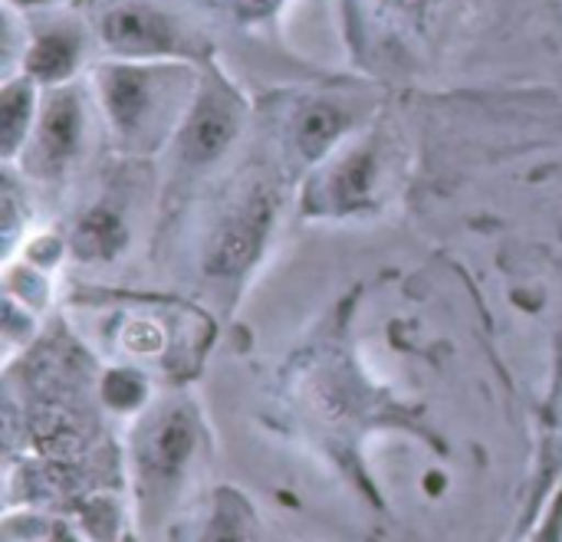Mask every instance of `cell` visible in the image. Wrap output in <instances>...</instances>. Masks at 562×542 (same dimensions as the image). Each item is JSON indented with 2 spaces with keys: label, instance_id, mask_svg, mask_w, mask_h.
<instances>
[{
  "label": "cell",
  "instance_id": "obj_1",
  "mask_svg": "<svg viewBox=\"0 0 562 542\" xmlns=\"http://www.w3.org/2000/svg\"><path fill=\"white\" fill-rule=\"evenodd\" d=\"M270 217H273V197L270 194H254L247 197L211 237V250H207V270L214 276H237L244 273L270 230Z\"/></svg>",
  "mask_w": 562,
  "mask_h": 542
},
{
  "label": "cell",
  "instance_id": "obj_2",
  "mask_svg": "<svg viewBox=\"0 0 562 542\" xmlns=\"http://www.w3.org/2000/svg\"><path fill=\"white\" fill-rule=\"evenodd\" d=\"M102 39L122 56H165L178 49V26L151 7L122 3L102 16Z\"/></svg>",
  "mask_w": 562,
  "mask_h": 542
},
{
  "label": "cell",
  "instance_id": "obj_3",
  "mask_svg": "<svg viewBox=\"0 0 562 542\" xmlns=\"http://www.w3.org/2000/svg\"><path fill=\"white\" fill-rule=\"evenodd\" d=\"M237 135V112L234 102L221 92H204V99L194 105L184 135H181V155L191 165H207L224 155V148Z\"/></svg>",
  "mask_w": 562,
  "mask_h": 542
},
{
  "label": "cell",
  "instance_id": "obj_4",
  "mask_svg": "<svg viewBox=\"0 0 562 542\" xmlns=\"http://www.w3.org/2000/svg\"><path fill=\"white\" fill-rule=\"evenodd\" d=\"M194 448V425L184 411H168L145 441V464L155 477H175Z\"/></svg>",
  "mask_w": 562,
  "mask_h": 542
},
{
  "label": "cell",
  "instance_id": "obj_5",
  "mask_svg": "<svg viewBox=\"0 0 562 542\" xmlns=\"http://www.w3.org/2000/svg\"><path fill=\"white\" fill-rule=\"evenodd\" d=\"M79 128H82L79 102L72 95H56L40 122V158L49 171L69 161V155L79 145Z\"/></svg>",
  "mask_w": 562,
  "mask_h": 542
},
{
  "label": "cell",
  "instance_id": "obj_6",
  "mask_svg": "<svg viewBox=\"0 0 562 542\" xmlns=\"http://www.w3.org/2000/svg\"><path fill=\"white\" fill-rule=\"evenodd\" d=\"M102 99H105V109H109L112 122L122 132H132L148 112L151 89H148V79L138 69L115 66V69L102 72Z\"/></svg>",
  "mask_w": 562,
  "mask_h": 542
},
{
  "label": "cell",
  "instance_id": "obj_7",
  "mask_svg": "<svg viewBox=\"0 0 562 542\" xmlns=\"http://www.w3.org/2000/svg\"><path fill=\"white\" fill-rule=\"evenodd\" d=\"M79 63V39L72 33H46L26 53V69L40 82L66 79Z\"/></svg>",
  "mask_w": 562,
  "mask_h": 542
},
{
  "label": "cell",
  "instance_id": "obj_8",
  "mask_svg": "<svg viewBox=\"0 0 562 542\" xmlns=\"http://www.w3.org/2000/svg\"><path fill=\"white\" fill-rule=\"evenodd\" d=\"M346 128V112L333 102L306 105L296 118V145L306 158L323 155Z\"/></svg>",
  "mask_w": 562,
  "mask_h": 542
},
{
  "label": "cell",
  "instance_id": "obj_9",
  "mask_svg": "<svg viewBox=\"0 0 562 542\" xmlns=\"http://www.w3.org/2000/svg\"><path fill=\"white\" fill-rule=\"evenodd\" d=\"M122 244H125V230L119 217L109 211H92L76 227V250L86 260H109Z\"/></svg>",
  "mask_w": 562,
  "mask_h": 542
},
{
  "label": "cell",
  "instance_id": "obj_10",
  "mask_svg": "<svg viewBox=\"0 0 562 542\" xmlns=\"http://www.w3.org/2000/svg\"><path fill=\"white\" fill-rule=\"evenodd\" d=\"M30 115H33L30 86L26 82H10L3 89V95H0V148H3V155H10L23 142Z\"/></svg>",
  "mask_w": 562,
  "mask_h": 542
},
{
  "label": "cell",
  "instance_id": "obj_11",
  "mask_svg": "<svg viewBox=\"0 0 562 542\" xmlns=\"http://www.w3.org/2000/svg\"><path fill=\"white\" fill-rule=\"evenodd\" d=\"M372 181H375V161L369 151H356L349 155L336 178H333V194L342 207H359L362 201H369V191H372Z\"/></svg>",
  "mask_w": 562,
  "mask_h": 542
},
{
  "label": "cell",
  "instance_id": "obj_12",
  "mask_svg": "<svg viewBox=\"0 0 562 542\" xmlns=\"http://www.w3.org/2000/svg\"><path fill=\"white\" fill-rule=\"evenodd\" d=\"M142 382L138 379H132L128 372H112L109 379H105V398L112 402V405H119V408H128V405H138L142 402Z\"/></svg>",
  "mask_w": 562,
  "mask_h": 542
},
{
  "label": "cell",
  "instance_id": "obj_13",
  "mask_svg": "<svg viewBox=\"0 0 562 542\" xmlns=\"http://www.w3.org/2000/svg\"><path fill=\"white\" fill-rule=\"evenodd\" d=\"M201 542H244V523L231 507H221Z\"/></svg>",
  "mask_w": 562,
  "mask_h": 542
},
{
  "label": "cell",
  "instance_id": "obj_14",
  "mask_svg": "<svg viewBox=\"0 0 562 542\" xmlns=\"http://www.w3.org/2000/svg\"><path fill=\"white\" fill-rule=\"evenodd\" d=\"M389 7H395L402 16H408L412 23L425 26L431 20V13L438 10V0H385Z\"/></svg>",
  "mask_w": 562,
  "mask_h": 542
},
{
  "label": "cell",
  "instance_id": "obj_15",
  "mask_svg": "<svg viewBox=\"0 0 562 542\" xmlns=\"http://www.w3.org/2000/svg\"><path fill=\"white\" fill-rule=\"evenodd\" d=\"M240 13H263V10H270V7H277L280 0H231Z\"/></svg>",
  "mask_w": 562,
  "mask_h": 542
},
{
  "label": "cell",
  "instance_id": "obj_16",
  "mask_svg": "<svg viewBox=\"0 0 562 542\" xmlns=\"http://www.w3.org/2000/svg\"><path fill=\"white\" fill-rule=\"evenodd\" d=\"M13 3H23V7H33V3H49V0H13Z\"/></svg>",
  "mask_w": 562,
  "mask_h": 542
}]
</instances>
